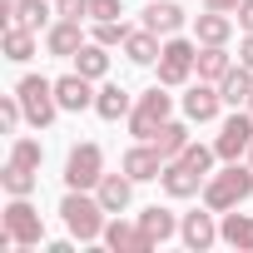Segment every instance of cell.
I'll list each match as a JSON object with an SVG mask.
<instances>
[{
  "label": "cell",
  "instance_id": "obj_1",
  "mask_svg": "<svg viewBox=\"0 0 253 253\" xmlns=\"http://www.w3.org/2000/svg\"><path fill=\"white\" fill-rule=\"evenodd\" d=\"M60 213H65L70 233H75V238H84V243L104 233V218H99V213H104V204H99V199H84L80 189H75V194H70L65 204H60Z\"/></svg>",
  "mask_w": 253,
  "mask_h": 253
},
{
  "label": "cell",
  "instance_id": "obj_2",
  "mask_svg": "<svg viewBox=\"0 0 253 253\" xmlns=\"http://www.w3.org/2000/svg\"><path fill=\"white\" fill-rule=\"evenodd\" d=\"M248 194H253V174L233 164V169H223V174L204 189V204H209V209H233V204H243Z\"/></svg>",
  "mask_w": 253,
  "mask_h": 253
},
{
  "label": "cell",
  "instance_id": "obj_3",
  "mask_svg": "<svg viewBox=\"0 0 253 253\" xmlns=\"http://www.w3.org/2000/svg\"><path fill=\"white\" fill-rule=\"evenodd\" d=\"M15 94H20V104H25L30 124H50V119H55V109H60V99H55V84H50V80H40V75H25Z\"/></svg>",
  "mask_w": 253,
  "mask_h": 253
},
{
  "label": "cell",
  "instance_id": "obj_4",
  "mask_svg": "<svg viewBox=\"0 0 253 253\" xmlns=\"http://www.w3.org/2000/svg\"><path fill=\"white\" fill-rule=\"evenodd\" d=\"M40 238H45L40 213H35L25 199H15V204L5 209V233H0V248H10V243H40Z\"/></svg>",
  "mask_w": 253,
  "mask_h": 253
},
{
  "label": "cell",
  "instance_id": "obj_5",
  "mask_svg": "<svg viewBox=\"0 0 253 253\" xmlns=\"http://www.w3.org/2000/svg\"><path fill=\"white\" fill-rule=\"evenodd\" d=\"M164 119H169V94H159V89H149V94L139 99V109H134V119H129V134H134V139H154Z\"/></svg>",
  "mask_w": 253,
  "mask_h": 253
},
{
  "label": "cell",
  "instance_id": "obj_6",
  "mask_svg": "<svg viewBox=\"0 0 253 253\" xmlns=\"http://www.w3.org/2000/svg\"><path fill=\"white\" fill-rule=\"evenodd\" d=\"M194 65H199L194 45H189V40H169V45L159 50V84H179V80H189Z\"/></svg>",
  "mask_w": 253,
  "mask_h": 253
},
{
  "label": "cell",
  "instance_id": "obj_7",
  "mask_svg": "<svg viewBox=\"0 0 253 253\" xmlns=\"http://www.w3.org/2000/svg\"><path fill=\"white\" fill-rule=\"evenodd\" d=\"M65 179H70V189H94L104 174H99V149L94 144H80L75 154H70V164H65Z\"/></svg>",
  "mask_w": 253,
  "mask_h": 253
},
{
  "label": "cell",
  "instance_id": "obj_8",
  "mask_svg": "<svg viewBox=\"0 0 253 253\" xmlns=\"http://www.w3.org/2000/svg\"><path fill=\"white\" fill-rule=\"evenodd\" d=\"M248 144H253V114H233V119L223 124V134H218V144H213V149H218L223 159H238Z\"/></svg>",
  "mask_w": 253,
  "mask_h": 253
},
{
  "label": "cell",
  "instance_id": "obj_9",
  "mask_svg": "<svg viewBox=\"0 0 253 253\" xmlns=\"http://www.w3.org/2000/svg\"><path fill=\"white\" fill-rule=\"evenodd\" d=\"M104 243H109L114 253H149V248H154V243H149L139 228L119 223V218H114V223H104Z\"/></svg>",
  "mask_w": 253,
  "mask_h": 253
},
{
  "label": "cell",
  "instance_id": "obj_10",
  "mask_svg": "<svg viewBox=\"0 0 253 253\" xmlns=\"http://www.w3.org/2000/svg\"><path fill=\"white\" fill-rule=\"evenodd\" d=\"M124 174H129V179H159L164 174V154H159V144L154 149H129V154H124Z\"/></svg>",
  "mask_w": 253,
  "mask_h": 253
},
{
  "label": "cell",
  "instance_id": "obj_11",
  "mask_svg": "<svg viewBox=\"0 0 253 253\" xmlns=\"http://www.w3.org/2000/svg\"><path fill=\"white\" fill-rule=\"evenodd\" d=\"M218 104H223V89H209V84H199V89H189V94H184V114H189V119H199V124H204V119H213V114H218Z\"/></svg>",
  "mask_w": 253,
  "mask_h": 253
},
{
  "label": "cell",
  "instance_id": "obj_12",
  "mask_svg": "<svg viewBox=\"0 0 253 253\" xmlns=\"http://www.w3.org/2000/svg\"><path fill=\"white\" fill-rule=\"evenodd\" d=\"M179 25H184V10L169 5V0H154V5L144 10V30H154V35H174Z\"/></svg>",
  "mask_w": 253,
  "mask_h": 253
},
{
  "label": "cell",
  "instance_id": "obj_13",
  "mask_svg": "<svg viewBox=\"0 0 253 253\" xmlns=\"http://www.w3.org/2000/svg\"><path fill=\"white\" fill-rule=\"evenodd\" d=\"M55 99H60V109H84V104H94L84 75H65V80L55 84Z\"/></svg>",
  "mask_w": 253,
  "mask_h": 253
},
{
  "label": "cell",
  "instance_id": "obj_14",
  "mask_svg": "<svg viewBox=\"0 0 253 253\" xmlns=\"http://www.w3.org/2000/svg\"><path fill=\"white\" fill-rule=\"evenodd\" d=\"M159 179H164V189H169L174 199H189V194H199V179H204V174H199V169H189V164L179 159V164H169Z\"/></svg>",
  "mask_w": 253,
  "mask_h": 253
},
{
  "label": "cell",
  "instance_id": "obj_15",
  "mask_svg": "<svg viewBox=\"0 0 253 253\" xmlns=\"http://www.w3.org/2000/svg\"><path fill=\"white\" fill-rule=\"evenodd\" d=\"M99 204H104V213H119V209H129V174H104L99 179Z\"/></svg>",
  "mask_w": 253,
  "mask_h": 253
},
{
  "label": "cell",
  "instance_id": "obj_16",
  "mask_svg": "<svg viewBox=\"0 0 253 253\" xmlns=\"http://www.w3.org/2000/svg\"><path fill=\"white\" fill-rule=\"evenodd\" d=\"M248 99H253V70H248V65H243V70H228V75H223V104L238 109V104H248Z\"/></svg>",
  "mask_w": 253,
  "mask_h": 253
},
{
  "label": "cell",
  "instance_id": "obj_17",
  "mask_svg": "<svg viewBox=\"0 0 253 253\" xmlns=\"http://www.w3.org/2000/svg\"><path fill=\"white\" fill-rule=\"evenodd\" d=\"M5 10H10V25H20V30L45 25V0H5Z\"/></svg>",
  "mask_w": 253,
  "mask_h": 253
},
{
  "label": "cell",
  "instance_id": "obj_18",
  "mask_svg": "<svg viewBox=\"0 0 253 253\" xmlns=\"http://www.w3.org/2000/svg\"><path fill=\"white\" fill-rule=\"evenodd\" d=\"M139 233H144L149 243H164V238L174 233V213H169V209H144V213H139Z\"/></svg>",
  "mask_w": 253,
  "mask_h": 253
},
{
  "label": "cell",
  "instance_id": "obj_19",
  "mask_svg": "<svg viewBox=\"0 0 253 253\" xmlns=\"http://www.w3.org/2000/svg\"><path fill=\"white\" fill-rule=\"evenodd\" d=\"M50 55H80V20H60L50 30Z\"/></svg>",
  "mask_w": 253,
  "mask_h": 253
},
{
  "label": "cell",
  "instance_id": "obj_20",
  "mask_svg": "<svg viewBox=\"0 0 253 253\" xmlns=\"http://www.w3.org/2000/svg\"><path fill=\"white\" fill-rule=\"evenodd\" d=\"M213 238H218V233H213V218H209V213H189V218H184V243H189V248H209Z\"/></svg>",
  "mask_w": 253,
  "mask_h": 253
},
{
  "label": "cell",
  "instance_id": "obj_21",
  "mask_svg": "<svg viewBox=\"0 0 253 253\" xmlns=\"http://www.w3.org/2000/svg\"><path fill=\"white\" fill-rule=\"evenodd\" d=\"M124 50H129V60H134V65H149V60H159L154 30H129V40H124Z\"/></svg>",
  "mask_w": 253,
  "mask_h": 253
},
{
  "label": "cell",
  "instance_id": "obj_22",
  "mask_svg": "<svg viewBox=\"0 0 253 253\" xmlns=\"http://www.w3.org/2000/svg\"><path fill=\"white\" fill-rule=\"evenodd\" d=\"M75 65H80V75H84V80H99V75L109 70V55H104V45H80Z\"/></svg>",
  "mask_w": 253,
  "mask_h": 253
},
{
  "label": "cell",
  "instance_id": "obj_23",
  "mask_svg": "<svg viewBox=\"0 0 253 253\" xmlns=\"http://www.w3.org/2000/svg\"><path fill=\"white\" fill-rule=\"evenodd\" d=\"M223 243L253 248V218H248V213H228V218H223Z\"/></svg>",
  "mask_w": 253,
  "mask_h": 253
},
{
  "label": "cell",
  "instance_id": "obj_24",
  "mask_svg": "<svg viewBox=\"0 0 253 253\" xmlns=\"http://www.w3.org/2000/svg\"><path fill=\"white\" fill-rule=\"evenodd\" d=\"M154 144H159V154L169 159V154H184V144H189V129H184V124H159V134H154Z\"/></svg>",
  "mask_w": 253,
  "mask_h": 253
},
{
  "label": "cell",
  "instance_id": "obj_25",
  "mask_svg": "<svg viewBox=\"0 0 253 253\" xmlns=\"http://www.w3.org/2000/svg\"><path fill=\"white\" fill-rule=\"evenodd\" d=\"M228 30H233V25H228V15H218V10L199 15V40H204V45H223V40H228Z\"/></svg>",
  "mask_w": 253,
  "mask_h": 253
},
{
  "label": "cell",
  "instance_id": "obj_26",
  "mask_svg": "<svg viewBox=\"0 0 253 253\" xmlns=\"http://www.w3.org/2000/svg\"><path fill=\"white\" fill-rule=\"evenodd\" d=\"M94 109H99L104 119H119V114H129V94H124L119 84H109V89H99V99H94Z\"/></svg>",
  "mask_w": 253,
  "mask_h": 253
},
{
  "label": "cell",
  "instance_id": "obj_27",
  "mask_svg": "<svg viewBox=\"0 0 253 253\" xmlns=\"http://www.w3.org/2000/svg\"><path fill=\"white\" fill-rule=\"evenodd\" d=\"M228 70H233V65H228V55H223L218 45H209V50L199 55V75H204V80H223Z\"/></svg>",
  "mask_w": 253,
  "mask_h": 253
},
{
  "label": "cell",
  "instance_id": "obj_28",
  "mask_svg": "<svg viewBox=\"0 0 253 253\" xmlns=\"http://www.w3.org/2000/svg\"><path fill=\"white\" fill-rule=\"evenodd\" d=\"M5 55H10V60H30V55H35V40H30V30L10 25V35H5Z\"/></svg>",
  "mask_w": 253,
  "mask_h": 253
},
{
  "label": "cell",
  "instance_id": "obj_29",
  "mask_svg": "<svg viewBox=\"0 0 253 253\" xmlns=\"http://www.w3.org/2000/svg\"><path fill=\"white\" fill-rule=\"evenodd\" d=\"M5 189H10L15 199H25V194L35 189V174H30V169H20V164H10V169H5Z\"/></svg>",
  "mask_w": 253,
  "mask_h": 253
},
{
  "label": "cell",
  "instance_id": "obj_30",
  "mask_svg": "<svg viewBox=\"0 0 253 253\" xmlns=\"http://www.w3.org/2000/svg\"><path fill=\"white\" fill-rule=\"evenodd\" d=\"M213 154H218V149H204V144H184V154H179V159H184L189 169H199V174H209V164H213Z\"/></svg>",
  "mask_w": 253,
  "mask_h": 253
},
{
  "label": "cell",
  "instance_id": "obj_31",
  "mask_svg": "<svg viewBox=\"0 0 253 253\" xmlns=\"http://www.w3.org/2000/svg\"><path fill=\"white\" fill-rule=\"evenodd\" d=\"M10 164H20V169H40V144H35V139H20L15 154H10Z\"/></svg>",
  "mask_w": 253,
  "mask_h": 253
},
{
  "label": "cell",
  "instance_id": "obj_32",
  "mask_svg": "<svg viewBox=\"0 0 253 253\" xmlns=\"http://www.w3.org/2000/svg\"><path fill=\"white\" fill-rule=\"evenodd\" d=\"M94 40H99V45H124V40H129V30H124L119 20H99V30H94Z\"/></svg>",
  "mask_w": 253,
  "mask_h": 253
},
{
  "label": "cell",
  "instance_id": "obj_33",
  "mask_svg": "<svg viewBox=\"0 0 253 253\" xmlns=\"http://www.w3.org/2000/svg\"><path fill=\"white\" fill-rule=\"evenodd\" d=\"M89 15L94 20H114L119 15V0H89Z\"/></svg>",
  "mask_w": 253,
  "mask_h": 253
},
{
  "label": "cell",
  "instance_id": "obj_34",
  "mask_svg": "<svg viewBox=\"0 0 253 253\" xmlns=\"http://www.w3.org/2000/svg\"><path fill=\"white\" fill-rule=\"evenodd\" d=\"M60 15H65V20H80V15H89V0H60Z\"/></svg>",
  "mask_w": 253,
  "mask_h": 253
},
{
  "label": "cell",
  "instance_id": "obj_35",
  "mask_svg": "<svg viewBox=\"0 0 253 253\" xmlns=\"http://www.w3.org/2000/svg\"><path fill=\"white\" fill-rule=\"evenodd\" d=\"M238 20H243V30L253 35V0H238Z\"/></svg>",
  "mask_w": 253,
  "mask_h": 253
},
{
  "label": "cell",
  "instance_id": "obj_36",
  "mask_svg": "<svg viewBox=\"0 0 253 253\" xmlns=\"http://www.w3.org/2000/svg\"><path fill=\"white\" fill-rule=\"evenodd\" d=\"M209 10H238V0H209Z\"/></svg>",
  "mask_w": 253,
  "mask_h": 253
},
{
  "label": "cell",
  "instance_id": "obj_37",
  "mask_svg": "<svg viewBox=\"0 0 253 253\" xmlns=\"http://www.w3.org/2000/svg\"><path fill=\"white\" fill-rule=\"evenodd\" d=\"M243 65H248V70H253V35H248V40H243Z\"/></svg>",
  "mask_w": 253,
  "mask_h": 253
},
{
  "label": "cell",
  "instance_id": "obj_38",
  "mask_svg": "<svg viewBox=\"0 0 253 253\" xmlns=\"http://www.w3.org/2000/svg\"><path fill=\"white\" fill-rule=\"evenodd\" d=\"M248 159H253V144H248Z\"/></svg>",
  "mask_w": 253,
  "mask_h": 253
},
{
  "label": "cell",
  "instance_id": "obj_39",
  "mask_svg": "<svg viewBox=\"0 0 253 253\" xmlns=\"http://www.w3.org/2000/svg\"><path fill=\"white\" fill-rule=\"evenodd\" d=\"M248 104H253V99H248Z\"/></svg>",
  "mask_w": 253,
  "mask_h": 253
}]
</instances>
